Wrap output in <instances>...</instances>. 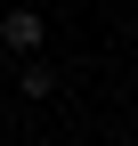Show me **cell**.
Segmentation results:
<instances>
[{
	"mask_svg": "<svg viewBox=\"0 0 138 146\" xmlns=\"http://www.w3.org/2000/svg\"><path fill=\"white\" fill-rule=\"evenodd\" d=\"M0 41H8L16 57H33V49L49 41V25H41V16H33V8H8V16H0Z\"/></svg>",
	"mask_w": 138,
	"mask_h": 146,
	"instance_id": "obj_1",
	"label": "cell"
},
{
	"mask_svg": "<svg viewBox=\"0 0 138 146\" xmlns=\"http://www.w3.org/2000/svg\"><path fill=\"white\" fill-rule=\"evenodd\" d=\"M16 81H25V98H49V89H57V73H49V65H41V57H33V65H25V73H16Z\"/></svg>",
	"mask_w": 138,
	"mask_h": 146,
	"instance_id": "obj_2",
	"label": "cell"
}]
</instances>
